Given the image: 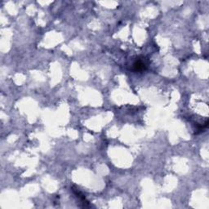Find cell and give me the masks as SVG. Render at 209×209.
<instances>
[{"instance_id":"1","label":"cell","mask_w":209,"mask_h":209,"mask_svg":"<svg viewBox=\"0 0 209 209\" xmlns=\"http://www.w3.org/2000/svg\"><path fill=\"white\" fill-rule=\"evenodd\" d=\"M133 67L136 71H141L146 68V65L142 60H136L135 63L133 64Z\"/></svg>"}]
</instances>
